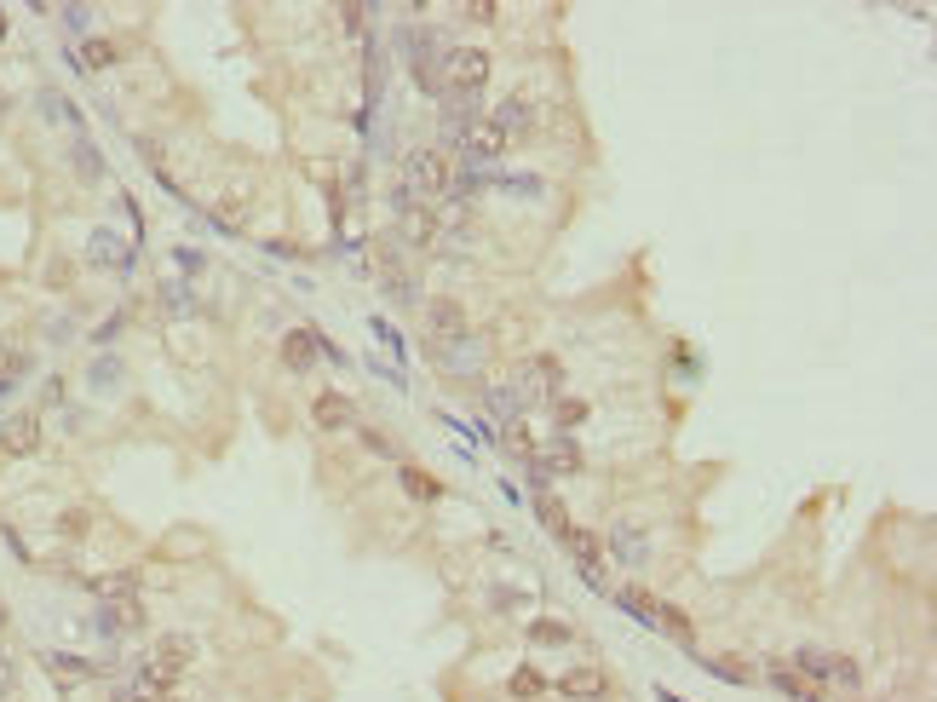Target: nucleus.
<instances>
[{"label": "nucleus", "instance_id": "obj_1", "mask_svg": "<svg viewBox=\"0 0 937 702\" xmlns=\"http://www.w3.org/2000/svg\"><path fill=\"white\" fill-rule=\"evenodd\" d=\"M190 662H196V639H184V633L156 639V651L144 656V668H138V697H167Z\"/></svg>", "mask_w": 937, "mask_h": 702}, {"label": "nucleus", "instance_id": "obj_2", "mask_svg": "<svg viewBox=\"0 0 937 702\" xmlns=\"http://www.w3.org/2000/svg\"><path fill=\"white\" fill-rule=\"evenodd\" d=\"M403 179L414 185V196H443V190H455V167L443 150H409L403 156Z\"/></svg>", "mask_w": 937, "mask_h": 702}, {"label": "nucleus", "instance_id": "obj_3", "mask_svg": "<svg viewBox=\"0 0 937 702\" xmlns=\"http://www.w3.org/2000/svg\"><path fill=\"white\" fill-rule=\"evenodd\" d=\"M483 81H489V52L483 47L443 52V87H449V93H478Z\"/></svg>", "mask_w": 937, "mask_h": 702}, {"label": "nucleus", "instance_id": "obj_4", "mask_svg": "<svg viewBox=\"0 0 937 702\" xmlns=\"http://www.w3.org/2000/svg\"><path fill=\"white\" fill-rule=\"evenodd\" d=\"M564 547L575 553V564H581V582L587 587H604V547H598V536L593 530H564Z\"/></svg>", "mask_w": 937, "mask_h": 702}, {"label": "nucleus", "instance_id": "obj_5", "mask_svg": "<svg viewBox=\"0 0 937 702\" xmlns=\"http://www.w3.org/2000/svg\"><path fill=\"white\" fill-rule=\"evenodd\" d=\"M35 449H41V415H12V421L0 426V455L23 461V455H35Z\"/></svg>", "mask_w": 937, "mask_h": 702}, {"label": "nucleus", "instance_id": "obj_6", "mask_svg": "<svg viewBox=\"0 0 937 702\" xmlns=\"http://www.w3.org/2000/svg\"><path fill=\"white\" fill-rule=\"evenodd\" d=\"M311 421H317L322 432H351V426H357V403L345 398V392H317Z\"/></svg>", "mask_w": 937, "mask_h": 702}, {"label": "nucleus", "instance_id": "obj_7", "mask_svg": "<svg viewBox=\"0 0 937 702\" xmlns=\"http://www.w3.org/2000/svg\"><path fill=\"white\" fill-rule=\"evenodd\" d=\"M317 357H322V334H317V328H294V334H282V363H288L294 375H305Z\"/></svg>", "mask_w": 937, "mask_h": 702}, {"label": "nucleus", "instance_id": "obj_8", "mask_svg": "<svg viewBox=\"0 0 937 702\" xmlns=\"http://www.w3.org/2000/svg\"><path fill=\"white\" fill-rule=\"evenodd\" d=\"M472 121H478V93H449V104H443V139L460 144L472 133Z\"/></svg>", "mask_w": 937, "mask_h": 702}, {"label": "nucleus", "instance_id": "obj_9", "mask_svg": "<svg viewBox=\"0 0 937 702\" xmlns=\"http://www.w3.org/2000/svg\"><path fill=\"white\" fill-rule=\"evenodd\" d=\"M558 691L575 702H610V679L598 674V668H570V674L558 679Z\"/></svg>", "mask_w": 937, "mask_h": 702}, {"label": "nucleus", "instance_id": "obj_10", "mask_svg": "<svg viewBox=\"0 0 937 702\" xmlns=\"http://www.w3.org/2000/svg\"><path fill=\"white\" fill-rule=\"evenodd\" d=\"M460 150H466L472 162H495V156H506V133L495 121H472V133L460 139Z\"/></svg>", "mask_w": 937, "mask_h": 702}, {"label": "nucleus", "instance_id": "obj_11", "mask_svg": "<svg viewBox=\"0 0 937 702\" xmlns=\"http://www.w3.org/2000/svg\"><path fill=\"white\" fill-rule=\"evenodd\" d=\"M426 328H432L437 340H466V311H460V300H432L426 305Z\"/></svg>", "mask_w": 937, "mask_h": 702}, {"label": "nucleus", "instance_id": "obj_12", "mask_svg": "<svg viewBox=\"0 0 937 702\" xmlns=\"http://www.w3.org/2000/svg\"><path fill=\"white\" fill-rule=\"evenodd\" d=\"M610 553H616L627 570H639V564L650 559V541L639 536V524H616V530H610Z\"/></svg>", "mask_w": 937, "mask_h": 702}, {"label": "nucleus", "instance_id": "obj_13", "mask_svg": "<svg viewBox=\"0 0 937 702\" xmlns=\"http://www.w3.org/2000/svg\"><path fill=\"white\" fill-rule=\"evenodd\" d=\"M489 121H495V127L506 133V144H512V139H524V133H529V121H535V116H529L524 98H506V104H501V110H495Z\"/></svg>", "mask_w": 937, "mask_h": 702}, {"label": "nucleus", "instance_id": "obj_14", "mask_svg": "<svg viewBox=\"0 0 937 702\" xmlns=\"http://www.w3.org/2000/svg\"><path fill=\"white\" fill-rule=\"evenodd\" d=\"M529 380H535L541 398H552V392L564 386V363H558V357H535V363H529Z\"/></svg>", "mask_w": 937, "mask_h": 702}, {"label": "nucleus", "instance_id": "obj_15", "mask_svg": "<svg viewBox=\"0 0 937 702\" xmlns=\"http://www.w3.org/2000/svg\"><path fill=\"white\" fill-rule=\"evenodd\" d=\"M616 605L627 610V616H639L644 628H656V610H662L656 599H650V593H639V587H621V593H616Z\"/></svg>", "mask_w": 937, "mask_h": 702}, {"label": "nucleus", "instance_id": "obj_16", "mask_svg": "<svg viewBox=\"0 0 937 702\" xmlns=\"http://www.w3.org/2000/svg\"><path fill=\"white\" fill-rule=\"evenodd\" d=\"M535 518H541L552 536L564 541V530H570V513H564V501H558V495H535Z\"/></svg>", "mask_w": 937, "mask_h": 702}, {"label": "nucleus", "instance_id": "obj_17", "mask_svg": "<svg viewBox=\"0 0 937 702\" xmlns=\"http://www.w3.org/2000/svg\"><path fill=\"white\" fill-rule=\"evenodd\" d=\"M656 628H667L673 639H679V645H685V651H690V639H696V628H690V616H685L679 605H662V610H656Z\"/></svg>", "mask_w": 937, "mask_h": 702}, {"label": "nucleus", "instance_id": "obj_18", "mask_svg": "<svg viewBox=\"0 0 937 702\" xmlns=\"http://www.w3.org/2000/svg\"><path fill=\"white\" fill-rule=\"evenodd\" d=\"M771 685H777L782 697H794V702H823L817 691H805L800 674H794V668H782V662H771Z\"/></svg>", "mask_w": 937, "mask_h": 702}, {"label": "nucleus", "instance_id": "obj_19", "mask_svg": "<svg viewBox=\"0 0 937 702\" xmlns=\"http://www.w3.org/2000/svg\"><path fill=\"white\" fill-rule=\"evenodd\" d=\"M403 236H409L414 248H426V242H432L437 236V219L426 208H414V213H403Z\"/></svg>", "mask_w": 937, "mask_h": 702}, {"label": "nucleus", "instance_id": "obj_20", "mask_svg": "<svg viewBox=\"0 0 937 702\" xmlns=\"http://www.w3.org/2000/svg\"><path fill=\"white\" fill-rule=\"evenodd\" d=\"M541 467H558V472H575V467H581V449H575L570 444V438H552V449H547V455H541Z\"/></svg>", "mask_w": 937, "mask_h": 702}, {"label": "nucleus", "instance_id": "obj_21", "mask_svg": "<svg viewBox=\"0 0 937 702\" xmlns=\"http://www.w3.org/2000/svg\"><path fill=\"white\" fill-rule=\"evenodd\" d=\"M397 478H403V490L420 495V501H437V495H443V484H437L432 472H420V467H403Z\"/></svg>", "mask_w": 937, "mask_h": 702}, {"label": "nucleus", "instance_id": "obj_22", "mask_svg": "<svg viewBox=\"0 0 937 702\" xmlns=\"http://www.w3.org/2000/svg\"><path fill=\"white\" fill-rule=\"evenodd\" d=\"M115 58H121V52H115V41H104V35H98V41H81V64H87V70H110Z\"/></svg>", "mask_w": 937, "mask_h": 702}, {"label": "nucleus", "instance_id": "obj_23", "mask_svg": "<svg viewBox=\"0 0 937 702\" xmlns=\"http://www.w3.org/2000/svg\"><path fill=\"white\" fill-rule=\"evenodd\" d=\"M501 444L518 455V461H535V438H529V426L524 421H506V432H501Z\"/></svg>", "mask_w": 937, "mask_h": 702}, {"label": "nucleus", "instance_id": "obj_24", "mask_svg": "<svg viewBox=\"0 0 937 702\" xmlns=\"http://www.w3.org/2000/svg\"><path fill=\"white\" fill-rule=\"evenodd\" d=\"M794 662H800V668H805L811 679H823V685H828V674H834V651H817V645H805V651L794 656Z\"/></svg>", "mask_w": 937, "mask_h": 702}, {"label": "nucleus", "instance_id": "obj_25", "mask_svg": "<svg viewBox=\"0 0 937 702\" xmlns=\"http://www.w3.org/2000/svg\"><path fill=\"white\" fill-rule=\"evenodd\" d=\"M489 409H495L501 421H524V415H518V409H524V398H518V392H506V386H495V392H489Z\"/></svg>", "mask_w": 937, "mask_h": 702}, {"label": "nucleus", "instance_id": "obj_26", "mask_svg": "<svg viewBox=\"0 0 937 702\" xmlns=\"http://www.w3.org/2000/svg\"><path fill=\"white\" fill-rule=\"evenodd\" d=\"M828 685H840V691H857V685H863V668H857L851 656H834V674H828Z\"/></svg>", "mask_w": 937, "mask_h": 702}, {"label": "nucleus", "instance_id": "obj_27", "mask_svg": "<svg viewBox=\"0 0 937 702\" xmlns=\"http://www.w3.org/2000/svg\"><path fill=\"white\" fill-rule=\"evenodd\" d=\"M541 691H547V679L535 674V668H518V674H512V697L535 702V697H541Z\"/></svg>", "mask_w": 937, "mask_h": 702}, {"label": "nucleus", "instance_id": "obj_28", "mask_svg": "<svg viewBox=\"0 0 937 702\" xmlns=\"http://www.w3.org/2000/svg\"><path fill=\"white\" fill-rule=\"evenodd\" d=\"M529 639L535 645H570V628L564 622H529Z\"/></svg>", "mask_w": 937, "mask_h": 702}, {"label": "nucleus", "instance_id": "obj_29", "mask_svg": "<svg viewBox=\"0 0 937 702\" xmlns=\"http://www.w3.org/2000/svg\"><path fill=\"white\" fill-rule=\"evenodd\" d=\"M708 668L719 679H731V685H748V679H754V674H748V662H736V656H713Z\"/></svg>", "mask_w": 937, "mask_h": 702}, {"label": "nucleus", "instance_id": "obj_30", "mask_svg": "<svg viewBox=\"0 0 937 702\" xmlns=\"http://www.w3.org/2000/svg\"><path fill=\"white\" fill-rule=\"evenodd\" d=\"M98 593L104 599H138V582L133 576H110V582H98Z\"/></svg>", "mask_w": 937, "mask_h": 702}, {"label": "nucleus", "instance_id": "obj_31", "mask_svg": "<svg viewBox=\"0 0 937 702\" xmlns=\"http://www.w3.org/2000/svg\"><path fill=\"white\" fill-rule=\"evenodd\" d=\"M581 421H587V403H581V398L558 403V426H581Z\"/></svg>", "mask_w": 937, "mask_h": 702}, {"label": "nucleus", "instance_id": "obj_32", "mask_svg": "<svg viewBox=\"0 0 937 702\" xmlns=\"http://www.w3.org/2000/svg\"><path fill=\"white\" fill-rule=\"evenodd\" d=\"M75 167H81V173H87V179H98V173H104V162H98V150H87V144H81V150H75Z\"/></svg>", "mask_w": 937, "mask_h": 702}, {"label": "nucleus", "instance_id": "obj_33", "mask_svg": "<svg viewBox=\"0 0 937 702\" xmlns=\"http://www.w3.org/2000/svg\"><path fill=\"white\" fill-rule=\"evenodd\" d=\"M12 685H18V668H12V662H6V656H0V697H6V691H12Z\"/></svg>", "mask_w": 937, "mask_h": 702}, {"label": "nucleus", "instance_id": "obj_34", "mask_svg": "<svg viewBox=\"0 0 937 702\" xmlns=\"http://www.w3.org/2000/svg\"><path fill=\"white\" fill-rule=\"evenodd\" d=\"M0 41H6V12H0Z\"/></svg>", "mask_w": 937, "mask_h": 702}, {"label": "nucleus", "instance_id": "obj_35", "mask_svg": "<svg viewBox=\"0 0 937 702\" xmlns=\"http://www.w3.org/2000/svg\"><path fill=\"white\" fill-rule=\"evenodd\" d=\"M0 628H6V605H0Z\"/></svg>", "mask_w": 937, "mask_h": 702}]
</instances>
